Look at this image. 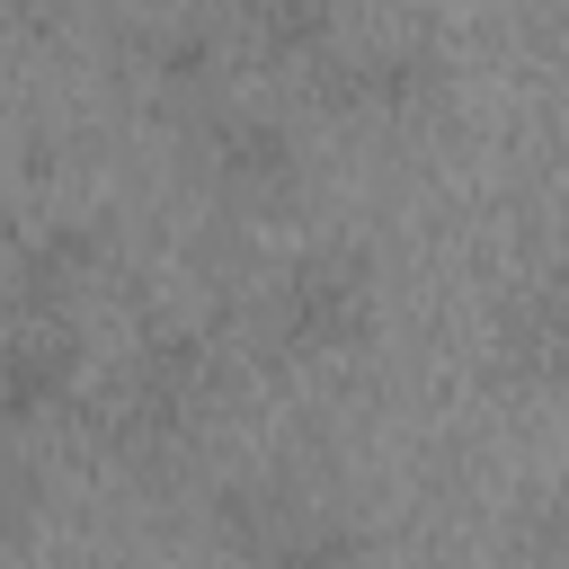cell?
Wrapping results in <instances>:
<instances>
[{
  "label": "cell",
  "mask_w": 569,
  "mask_h": 569,
  "mask_svg": "<svg viewBox=\"0 0 569 569\" xmlns=\"http://www.w3.org/2000/svg\"><path fill=\"white\" fill-rule=\"evenodd\" d=\"M373 249L365 240H302L258 284V347L276 365H338L373 338Z\"/></svg>",
  "instance_id": "cell-1"
},
{
  "label": "cell",
  "mask_w": 569,
  "mask_h": 569,
  "mask_svg": "<svg viewBox=\"0 0 569 569\" xmlns=\"http://www.w3.org/2000/svg\"><path fill=\"white\" fill-rule=\"evenodd\" d=\"M213 400H222V347L204 329H160L107 382V453H124L142 471L151 462H178L204 436Z\"/></svg>",
  "instance_id": "cell-2"
},
{
  "label": "cell",
  "mask_w": 569,
  "mask_h": 569,
  "mask_svg": "<svg viewBox=\"0 0 569 569\" xmlns=\"http://www.w3.org/2000/svg\"><path fill=\"white\" fill-rule=\"evenodd\" d=\"M187 169H196V187H204L213 204L267 213V204L293 196L302 142L284 133V116H267V107H249V98H213V107L187 116Z\"/></svg>",
  "instance_id": "cell-3"
},
{
  "label": "cell",
  "mask_w": 569,
  "mask_h": 569,
  "mask_svg": "<svg viewBox=\"0 0 569 569\" xmlns=\"http://www.w3.org/2000/svg\"><path fill=\"white\" fill-rule=\"evenodd\" d=\"M311 89H320L329 116L409 124V116L436 107L445 62H436V44H418V36H365V44H329V53L311 62Z\"/></svg>",
  "instance_id": "cell-4"
},
{
  "label": "cell",
  "mask_w": 569,
  "mask_h": 569,
  "mask_svg": "<svg viewBox=\"0 0 569 569\" xmlns=\"http://www.w3.org/2000/svg\"><path fill=\"white\" fill-rule=\"evenodd\" d=\"M489 365L516 391H569V249L533 258L489 311Z\"/></svg>",
  "instance_id": "cell-5"
},
{
  "label": "cell",
  "mask_w": 569,
  "mask_h": 569,
  "mask_svg": "<svg viewBox=\"0 0 569 569\" xmlns=\"http://www.w3.org/2000/svg\"><path fill=\"white\" fill-rule=\"evenodd\" d=\"M213 542L240 551V560H347L365 533H356V525H329L320 498H293V489H231L222 516H213Z\"/></svg>",
  "instance_id": "cell-6"
},
{
  "label": "cell",
  "mask_w": 569,
  "mask_h": 569,
  "mask_svg": "<svg viewBox=\"0 0 569 569\" xmlns=\"http://www.w3.org/2000/svg\"><path fill=\"white\" fill-rule=\"evenodd\" d=\"M71 382H80V338L53 329L44 311L0 338V427H44V418H62V409H71Z\"/></svg>",
  "instance_id": "cell-7"
},
{
  "label": "cell",
  "mask_w": 569,
  "mask_h": 569,
  "mask_svg": "<svg viewBox=\"0 0 569 569\" xmlns=\"http://www.w3.org/2000/svg\"><path fill=\"white\" fill-rule=\"evenodd\" d=\"M98 267H107V231H98V222H44V231L18 240L9 293H18L27 311H71V302L98 284Z\"/></svg>",
  "instance_id": "cell-8"
},
{
  "label": "cell",
  "mask_w": 569,
  "mask_h": 569,
  "mask_svg": "<svg viewBox=\"0 0 569 569\" xmlns=\"http://www.w3.org/2000/svg\"><path fill=\"white\" fill-rule=\"evenodd\" d=\"M142 71H151V89H160V98H178V107L196 116V107H213V98H222L231 44L213 36V18H169V27H151Z\"/></svg>",
  "instance_id": "cell-9"
},
{
  "label": "cell",
  "mask_w": 569,
  "mask_h": 569,
  "mask_svg": "<svg viewBox=\"0 0 569 569\" xmlns=\"http://www.w3.org/2000/svg\"><path fill=\"white\" fill-rule=\"evenodd\" d=\"M222 18L258 62H320L338 44V0H222Z\"/></svg>",
  "instance_id": "cell-10"
},
{
  "label": "cell",
  "mask_w": 569,
  "mask_h": 569,
  "mask_svg": "<svg viewBox=\"0 0 569 569\" xmlns=\"http://www.w3.org/2000/svg\"><path fill=\"white\" fill-rule=\"evenodd\" d=\"M525 560H569V516H542V525H525V542H516Z\"/></svg>",
  "instance_id": "cell-11"
}]
</instances>
